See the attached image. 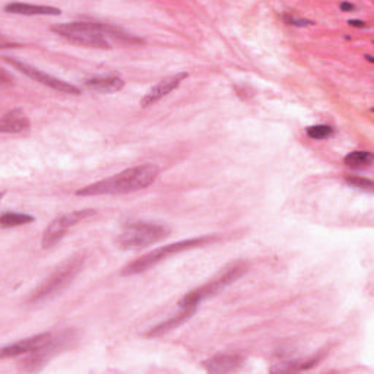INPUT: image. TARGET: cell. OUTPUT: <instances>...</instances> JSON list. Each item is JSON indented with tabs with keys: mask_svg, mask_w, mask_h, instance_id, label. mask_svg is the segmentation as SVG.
<instances>
[{
	"mask_svg": "<svg viewBox=\"0 0 374 374\" xmlns=\"http://www.w3.org/2000/svg\"><path fill=\"white\" fill-rule=\"evenodd\" d=\"M29 129V120L22 110H10L0 120V132L2 133L22 135L28 133Z\"/></svg>",
	"mask_w": 374,
	"mask_h": 374,
	"instance_id": "4fadbf2b",
	"label": "cell"
},
{
	"mask_svg": "<svg viewBox=\"0 0 374 374\" xmlns=\"http://www.w3.org/2000/svg\"><path fill=\"white\" fill-rule=\"evenodd\" d=\"M160 168L155 164H142L128 168L112 177L88 184L76 192L77 196H110L144 190L157 180Z\"/></svg>",
	"mask_w": 374,
	"mask_h": 374,
	"instance_id": "7a4b0ae2",
	"label": "cell"
},
{
	"mask_svg": "<svg viewBox=\"0 0 374 374\" xmlns=\"http://www.w3.org/2000/svg\"><path fill=\"white\" fill-rule=\"evenodd\" d=\"M6 61H9V63L12 66L17 68L21 73L27 75L29 80H33L44 87H49L54 91H59V92H63V94H72V96H80L81 94V89L66 82V81H61L59 80V77H54L49 73H44L43 70L34 68V66H31L28 63H24V61H20V60H15V59H10V57H5Z\"/></svg>",
	"mask_w": 374,
	"mask_h": 374,
	"instance_id": "9c48e42d",
	"label": "cell"
},
{
	"mask_svg": "<svg viewBox=\"0 0 374 374\" xmlns=\"http://www.w3.org/2000/svg\"><path fill=\"white\" fill-rule=\"evenodd\" d=\"M306 135L313 140H323L334 136V129L327 124H316V126H308L306 129Z\"/></svg>",
	"mask_w": 374,
	"mask_h": 374,
	"instance_id": "d6986e66",
	"label": "cell"
},
{
	"mask_svg": "<svg viewBox=\"0 0 374 374\" xmlns=\"http://www.w3.org/2000/svg\"><path fill=\"white\" fill-rule=\"evenodd\" d=\"M284 21H285L288 25H294V27H308V25H315L313 21L303 20V18H297V17H294V15H291V13H285V15H284Z\"/></svg>",
	"mask_w": 374,
	"mask_h": 374,
	"instance_id": "44dd1931",
	"label": "cell"
},
{
	"mask_svg": "<svg viewBox=\"0 0 374 374\" xmlns=\"http://www.w3.org/2000/svg\"><path fill=\"white\" fill-rule=\"evenodd\" d=\"M34 223V216L21 212H3L0 216V225L2 228H15Z\"/></svg>",
	"mask_w": 374,
	"mask_h": 374,
	"instance_id": "ac0fdd59",
	"label": "cell"
},
{
	"mask_svg": "<svg viewBox=\"0 0 374 374\" xmlns=\"http://www.w3.org/2000/svg\"><path fill=\"white\" fill-rule=\"evenodd\" d=\"M85 255L77 253L65 260L60 267L49 276L44 279L38 288H36L31 294L29 303H43L45 300H50L60 294L68 285H70L72 280L76 278L84 268Z\"/></svg>",
	"mask_w": 374,
	"mask_h": 374,
	"instance_id": "5b68a950",
	"label": "cell"
},
{
	"mask_svg": "<svg viewBox=\"0 0 374 374\" xmlns=\"http://www.w3.org/2000/svg\"><path fill=\"white\" fill-rule=\"evenodd\" d=\"M170 236V228L160 223L136 221L128 224L116 240L121 250H140L165 240Z\"/></svg>",
	"mask_w": 374,
	"mask_h": 374,
	"instance_id": "8992f818",
	"label": "cell"
},
{
	"mask_svg": "<svg viewBox=\"0 0 374 374\" xmlns=\"http://www.w3.org/2000/svg\"><path fill=\"white\" fill-rule=\"evenodd\" d=\"M323 358V354H317L315 357L308 358V360H295L288 363H279L276 367L272 368V371H304L313 368L319 364V361Z\"/></svg>",
	"mask_w": 374,
	"mask_h": 374,
	"instance_id": "e0dca14e",
	"label": "cell"
},
{
	"mask_svg": "<svg viewBox=\"0 0 374 374\" xmlns=\"http://www.w3.org/2000/svg\"><path fill=\"white\" fill-rule=\"evenodd\" d=\"M85 85L89 89H94L97 92H117L124 88V81L120 76L110 75V76H94L85 81Z\"/></svg>",
	"mask_w": 374,
	"mask_h": 374,
	"instance_id": "9a60e30c",
	"label": "cell"
},
{
	"mask_svg": "<svg viewBox=\"0 0 374 374\" xmlns=\"http://www.w3.org/2000/svg\"><path fill=\"white\" fill-rule=\"evenodd\" d=\"M339 9L342 10V12H352L354 9H355V5H352V3H341L339 5Z\"/></svg>",
	"mask_w": 374,
	"mask_h": 374,
	"instance_id": "603a6c76",
	"label": "cell"
},
{
	"mask_svg": "<svg viewBox=\"0 0 374 374\" xmlns=\"http://www.w3.org/2000/svg\"><path fill=\"white\" fill-rule=\"evenodd\" d=\"M189 76V73L181 72V73H176L164 77L157 85H154L147 96L140 101V105L142 107H151L154 104H157L158 101H161L164 97H167L170 92H173L174 89H177L181 82L186 80V77Z\"/></svg>",
	"mask_w": 374,
	"mask_h": 374,
	"instance_id": "30bf717a",
	"label": "cell"
},
{
	"mask_svg": "<svg viewBox=\"0 0 374 374\" xmlns=\"http://www.w3.org/2000/svg\"><path fill=\"white\" fill-rule=\"evenodd\" d=\"M52 31L72 44L89 47V49L105 50L112 49L113 44L139 45L145 43L126 29L104 22H65L53 25Z\"/></svg>",
	"mask_w": 374,
	"mask_h": 374,
	"instance_id": "6da1fadb",
	"label": "cell"
},
{
	"mask_svg": "<svg viewBox=\"0 0 374 374\" xmlns=\"http://www.w3.org/2000/svg\"><path fill=\"white\" fill-rule=\"evenodd\" d=\"M345 183L348 186L354 187V189L363 190V192L373 193V190H374V183L370 179H367V177H361V176H347L345 177Z\"/></svg>",
	"mask_w": 374,
	"mask_h": 374,
	"instance_id": "ffe728a7",
	"label": "cell"
},
{
	"mask_svg": "<svg viewBox=\"0 0 374 374\" xmlns=\"http://www.w3.org/2000/svg\"><path fill=\"white\" fill-rule=\"evenodd\" d=\"M247 272V263L244 260L232 262L227 267L218 272L212 279H209L207 284L200 285L190 292H187L184 297L179 301V307L181 308H197V306L205 301L209 297H214L215 294L221 290L227 288L232 283H236L244 274Z\"/></svg>",
	"mask_w": 374,
	"mask_h": 374,
	"instance_id": "277c9868",
	"label": "cell"
},
{
	"mask_svg": "<svg viewBox=\"0 0 374 374\" xmlns=\"http://www.w3.org/2000/svg\"><path fill=\"white\" fill-rule=\"evenodd\" d=\"M68 339L69 338L66 336V334L54 335L52 332H44V334L25 338L18 342H13V344L10 345L3 347L0 355H2V358H8V357L28 355V354L44 351V350H57L60 344H63V342Z\"/></svg>",
	"mask_w": 374,
	"mask_h": 374,
	"instance_id": "ba28073f",
	"label": "cell"
},
{
	"mask_svg": "<svg viewBox=\"0 0 374 374\" xmlns=\"http://www.w3.org/2000/svg\"><path fill=\"white\" fill-rule=\"evenodd\" d=\"M195 313H196V308H181L180 307L179 313L171 315L168 319H165L161 323L151 327V329L147 332V336L148 338L163 336L164 334H168L170 331H173V329H176V327L181 326L183 323H186Z\"/></svg>",
	"mask_w": 374,
	"mask_h": 374,
	"instance_id": "7c38bea8",
	"label": "cell"
},
{
	"mask_svg": "<svg viewBox=\"0 0 374 374\" xmlns=\"http://www.w3.org/2000/svg\"><path fill=\"white\" fill-rule=\"evenodd\" d=\"M0 82H2L3 87H6V85H12V84H13V77H12V76H8L6 70L2 69V72H0Z\"/></svg>",
	"mask_w": 374,
	"mask_h": 374,
	"instance_id": "7402d4cb",
	"label": "cell"
},
{
	"mask_svg": "<svg viewBox=\"0 0 374 374\" xmlns=\"http://www.w3.org/2000/svg\"><path fill=\"white\" fill-rule=\"evenodd\" d=\"M351 27H357V28H367V22H363V21H350L348 22Z\"/></svg>",
	"mask_w": 374,
	"mask_h": 374,
	"instance_id": "cb8c5ba5",
	"label": "cell"
},
{
	"mask_svg": "<svg viewBox=\"0 0 374 374\" xmlns=\"http://www.w3.org/2000/svg\"><path fill=\"white\" fill-rule=\"evenodd\" d=\"M218 237L216 236H200V237H195V239H187V240H181V241H177V243H173V244H167V246H163V247H158L155 248V250L140 256L139 259L130 262L129 264H126L121 269V275L123 276H132V275H137V274H142V272H147L148 269L157 267L158 263H161L163 260L168 259L170 256L173 255H179V253H183V252H187V250H192V248H196V247H202V246H207L209 243H214L216 241Z\"/></svg>",
	"mask_w": 374,
	"mask_h": 374,
	"instance_id": "3957f363",
	"label": "cell"
},
{
	"mask_svg": "<svg viewBox=\"0 0 374 374\" xmlns=\"http://www.w3.org/2000/svg\"><path fill=\"white\" fill-rule=\"evenodd\" d=\"M246 363L243 354L239 352H224L216 354L204 361V368L208 373H232L240 370Z\"/></svg>",
	"mask_w": 374,
	"mask_h": 374,
	"instance_id": "8fae6325",
	"label": "cell"
},
{
	"mask_svg": "<svg viewBox=\"0 0 374 374\" xmlns=\"http://www.w3.org/2000/svg\"><path fill=\"white\" fill-rule=\"evenodd\" d=\"M8 13L15 15H25V17H38V15H47V17H57L61 13L60 9L53 6H44V5H29V3H8L5 6Z\"/></svg>",
	"mask_w": 374,
	"mask_h": 374,
	"instance_id": "5bb4252c",
	"label": "cell"
},
{
	"mask_svg": "<svg viewBox=\"0 0 374 374\" xmlns=\"http://www.w3.org/2000/svg\"><path fill=\"white\" fill-rule=\"evenodd\" d=\"M97 214L96 209H77L68 214H61L50 223L43 232L41 246L43 248H52L65 239L68 231L80 223Z\"/></svg>",
	"mask_w": 374,
	"mask_h": 374,
	"instance_id": "52a82bcc",
	"label": "cell"
},
{
	"mask_svg": "<svg viewBox=\"0 0 374 374\" xmlns=\"http://www.w3.org/2000/svg\"><path fill=\"white\" fill-rule=\"evenodd\" d=\"M373 161H374V157L370 151H354V152H350L344 158V164L352 170L370 168Z\"/></svg>",
	"mask_w": 374,
	"mask_h": 374,
	"instance_id": "2e32d148",
	"label": "cell"
}]
</instances>
